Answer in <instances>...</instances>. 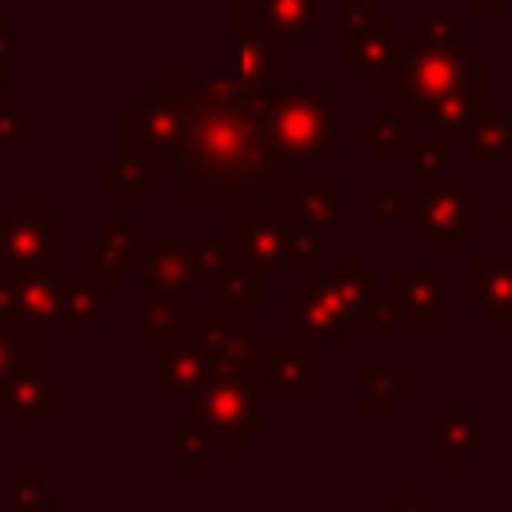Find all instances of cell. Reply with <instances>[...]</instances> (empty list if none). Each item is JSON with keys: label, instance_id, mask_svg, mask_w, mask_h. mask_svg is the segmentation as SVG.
Masks as SVG:
<instances>
[{"label": "cell", "instance_id": "cell-1", "mask_svg": "<svg viewBox=\"0 0 512 512\" xmlns=\"http://www.w3.org/2000/svg\"><path fill=\"white\" fill-rule=\"evenodd\" d=\"M160 176L184 200H208L212 216L240 224L268 212V200L300 188V160L284 156L268 128L244 116H196L184 144L160 164Z\"/></svg>", "mask_w": 512, "mask_h": 512}, {"label": "cell", "instance_id": "cell-2", "mask_svg": "<svg viewBox=\"0 0 512 512\" xmlns=\"http://www.w3.org/2000/svg\"><path fill=\"white\" fill-rule=\"evenodd\" d=\"M376 292V276L360 268L356 252H340L336 268H320L284 292V332L304 344H356Z\"/></svg>", "mask_w": 512, "mask_h": 512}, {"label": "cell", "instance_id": "cell-3", "mask_svg": "<svg viewBox=\"0 0 512 512\" xmlns=\"http://www.w3.org/2000/svg\"><path fill=\"white\" fill-rule=\"evenodd\" d=\"M484 72H488L484 52L408 40L404 64H400V80L392 88V104L412 124H428V116L444 100H452V96H460L468 88H484Z\"/></svg>", "mask_w": 512, "mask_h": 512}, {"label": "cell", "instance_id": "cell-4", "mask_svg": "<svg viewBox=\"0 0 512 512\" xmlns=\"http://www.w3.org/2000/svg\"><path fill=\"white\" fill-rule=\"evenodd\" d=\"M336 104L340 92L336 88H320V92H272L260 96L252 116L268 128L272 144L308 164V160H336L340 156V128H336Z\"/></svg>", "mask_w": 512, "mask_h": 512}, {"label": "cell", "instance_id": "cell-5", "mask_svg": "<svg viewBox=\"0 0 512 512\" xmlns=\"http://www.w3.org/2000/svg\"><path fill=\"white\" fill-rule=\"evenodd\" d=\"M408 228L424 236L432 252H468V240L484 232V200L464 184L412 180Z\"/></svg>", "mask_w": 512, "mask_h": 512}, {"label": "cell", "instance_id": "cell-6", "mask_svg": "<svg viewBox=\"0 0 512 512\" xmlns=\"http://www.w3.org/2000/svg\"><path fill=\"white\" fill-rule=\"evenodd\" d=\"M0 272H64V220L40 196H16L0 216Z\"/></svg>", "mask_w": 512, "mask_h": 512}, {"label": "cell", "instance_id": "cell-7", "mask_svg": "<svg viewBox=\"0 0 512 512\" xmlns=\"http://www.w3.org/2000/svg\"><path fill=\"white\" fill-rule=\"evenodd\" d=\"M192 120L196 116L172 92H164V88L152 84L120 116V124H124V132H120L124 136V152L128 156H148V160L164 164L184 144Z\"/></svg>", "mask_w": 512, "mask_h": 512}, {"label": "cell", "instance_id": "cell-8", "mask_svg": "<svg viewBox=\"0 0 512 512\" xmlns=\"http://www.w3.org/2000/svg\"><path fill=\"white\" fill-rule=\"evenodd\" d=\"M224 452H248V440L268 428L264 420V392L256 380H212L192 408Z\"/></svg>", "mask_w": 512, "mask_h": 512}, {"label": "cell", "instance_id": "cell-9", "mask_svg": "<svg viewBox=\"0 0 512 512\" xmlns=\"http://www.w3.org/2000/svg\"><path fill=\"white\" fill-rule=\"evenodd\" d=\"M192 340L212 356L216 364V380H256L260 360L268 352V328L252 324V320H224L216 312H208V304L196 316Z\"/></svg>", "mask_w": 512, "mask_h": 512}, {"label": "cell", "instance_id": "cell-10", "mask_svg": "<svg viewBox=\"0 0 512 512\" xmlns=\"http://www.w3.org/2000/svg\"><path fill=\"white\" fill-rule=\"evenodd\" d=\"M256 384L264 392V400H312L324 388V360H320V344H304V340H280L268 344Z\"/></svg>", "mask_w": 512, "mask_h": 512}, {"label": "cell", "instance_id": "cell-11", "mask_svg": "<svg viewBox=\"0 0 512 512\" xmlns=\"http://www.w3.org/2000/svg\"><path fill=\"white\" fill-rule=\"evenodd\" d=\"M224 76H228L248 100L284 92V52H280L276 44H268L260 32L236 24V28H228Z\"/></svg>", "mask_w": 512, "mask_h": 512}, {"label": "cell", "instance_id": "cell-12", "mask_svg": "<svg viewBox=\"0 0 512 512\" xmlns=\"http://www.w3.org/2000/svg\"><path fill=\"white\" fill-rule=\"evenodd\" d=\"M156 88L172 92L192 116H244L256 108L224 72H160Z\"/></svg>", "mask_w": 512, "mask_h": 512}, {"label": "cell", "instance_id": "cell-13", "mask_svg": "<svg viewBox=\"0 0 512 512\" xmlns=\"http://www.w3.org/2000/svg\"><path fill=\"white\" fill-rule=\"evenodd\" d=\"M404 48H408V36L396 32V20H392L388 12H380V20H376V24L368 28V36L356 44L348 72H352L356 84L368 88V92H376V88H396L400 64H404Z\"/></svg>", "mask_w": 512, "mask_h": 512}, {"label": "cell", "instance_id": "cell-14", "mask_svg": "<svg viewBox=\"0 0 512 512\" xmlns=\"http://www.w3.org/2000/svg\"><path fill=\"white\" fill-rule=\"evenodd\" d=\"M228 28H236V24H228ZM244 28L260 32L284 56L300 52L308 44V36L320 32V0H260Z\"/></svg>", "mask_w": 512, "mask_h": 512}, {"label": "cell", "instance_id": "cell-15", "mask_svg": "<svg viewBox=\"0 0 512 512\" xmlns=\"http://www.w3.org/2000/svg\"><path fill=\"white\" fill-rule=\"evenodd\" d=\"M200 304L192 300V292H168V288H140V340L164 348V344H180L192 340Z\"/></svg>", "mask_w": 512, "mask_h": 512}, {"label": "cell", "instance_id": "cell-16", "mask_svg": "<svg viewBox=\"0 0 512 512\" xmlns=\"http://www.w3.org/2000/svg\"><path fill=\"white\" fill-rule=\"evenodd\" d=\"M428 448H432L436 456H444L452 472H464V468L488 448L484 424L468 412V400H464V396H452L448 408L428 420Z\"/></svg>", "mask_w": 512, "mask_h": 512}, {"label": "cell", "instance_id": "cell-17", "mask_svg": "<svg viewBox=\"0 0 512 512\" xmlns=\"http://www.w3.org/2000/svg\"><path fill=\"white\" fill-rule=\"evenodd\" d=\"M464 296L484 312V324H512V252H472Z\"/></svg>", "mask_w": 512, "mask_h": 512}, {"label": "cell", "instance_id": "cell-18", "mask_svg": "<svg viewBox=\"0 0 512 512\" xmlns=\"http://www.w3.org/2000/svg\"><path fill=\"white\" fill-rule=\"evenodd\" d=\"M444 292H448V276L436 268H400L388 288L400 324H444L448 320Z\"/></svg>", "mask_w": 512, "mask_h": 512}, {"label": "cell", "instance_id": "cell-19", "mask_svg": "<svg viewBox=\"0 0 512 512\" xmlns=\"http://www.w3.org/2000/svg\"><path fill=\"white\" fill-rule=\"evenodd\" d=\"M140 264H144V284H148V288L196 292L192 236H144Z\"/></svg>", "mask_w": 512, "mask_h": 512}, {"label": "cell", "instance_id": "cell-20", "mask_svg": "<svg viewBox=\"0 0 512 512\" xmlns=\"http://www.w3.org/2000/svg\"><path fill=\"white\" fill-rule=\"evenodd\" d=\"M356 416L364 420H380L392 416L396 404L412 392V364L396 360V364H376V360H360L356 364Z\"/></svg>", "mask_w": 512, "mask_h": 512}, {"label": "cell", "instance_id": "cell-21", "mask_svg": "<svg viewBox=\"0 0 512 512\" xmlns=\"http://www.w3.org/2000/svg\"><path fill=\"white\" fill-rule=\"evenodd\" d=\"M232 236L240 244L244 264L260 268L264 276L276 272V268H288V240H292V220L288 216L256 212V216L232 224Z\"/></svg>", "mask_w": 512, "mask_h": 512}, {"label": "cell", "instance_id": "cell-22", "mask_svg": "<svg viewBox=\"0 0 512 512\" xmlns=\"http://www.w3.org/2000/svg\"><path fill=\"white\" fill-rule=\"evenodd\" d=\"M212 380H216V364L196 340L160 348V372H156L160 396H192L196 400Z\"/></svg>", "mask_w": 512, "mask_h": 512}, {"label": "cell", "instance_id": "cell-23", "mask_svg": "<svg viewBox=\"0 0 512 512\" xmlns=\"http://www.w3.org/2000/svg\"><path fill=\"white\" fill-rule=\"evenodd\" d=\"M204 292H208V312L224 320H248V312L268 300V276L240 260L236 268L220 272Z\"/></svg>", "mask_w": 512, "mask_h": 512}, {"label": "cell", "instance_id": "cell-24", "mask_svg": "<svg viewBox=\"0 0 512 512\" xmlns=\"http://www.w3.org/2000/svg\"><path fill=\"white\" fill-rule=\"evenodd\" d=\"M284 208H288L284 216L296 228H304V232H312L320 240L324 232L336 228V216H340V180L336 176H324V180H312V184L300 180V188L284 200Z\"/></svg>", "mask_w": 512, "mask_h": 512}, {"label": "cell", "instance_id": "cell-25", "mask_svg": "<svg viewBox=\"0 0 512 512\" xmlns=\"http://www.w3.org/2000/svg\"><path fill=\"white\" fill-rule=\"evenodd\" d=\"M356 140L368 144L376 160H412L416 124H412L396 104H388V108H376V112H372V120L356 132Z\"/></svg>", "mask_w": 512, "mask_h": 512}, {"label": "cell", "instance_id": "cell-26", "mask_svg": "<svg viewBox=\"0 0 512 512\" xmlns=\"http://www.w3.org/2000/svg\"><path fill=\"white\" fill-rule=\"evenodd\" d=\"M484 88H468V92H460V96H452V100H444L432 116H428V140H436V144H464L468 140V132L476 128V120L484 116Z\"/></svg>", "mask_w": 512, "mask_h": 512}, {"label": "cell", "instance_id": "cell-27", "mask_svg": "<svg viewBox=\"0 0 512 512\" xmlns=\"http://www.w3.org/2000/svg\"><path fill=\"white\" fill-rule=\"evenodd\" d=\"M160 164L148 160V156H120V160H108L100 168V192L104 196H136V200H148L156 196L160 188Z\"/></svg>", "mask_w": 512, "mask_h": 512}, {"label": "cell", "instance_id": "cell-28", "mask_svg": "<svg viewBox=\"0 0 512 512\" xmlns=\"http://www.w3.org/2000/svg\"><path fill=\"white\" fill-rule=\"evenodd\" d=\"M464 156L476 164H508L512 160V108H484V116L464 140Z\"/></svg>", "mask_w": 512, "mask_h": 512}, {"label": "cell", "instance_id": "cell-29", "mask_svg": "<svg viewBox=\"0 0 512 512\" xmlns=\"http://www.w3.org/2000/svg\"><path fill=\"white\" fill-rule=\"evenodd\" d=\"M192 260H196V288H208L220 272L236 268L244 256L232 232H200L192 236Z\"/></svg>", "mask_w": 512, "mask_h": 512}, {"label": "cell", "instance_id": "cell-30", "mask_svg": "<svg viewBox=\"0 0 512 512\" xmlns=\"http://www.w3.org/2000/svg\"><path fill=\"white\" fill-rule=\"evenodd\" d=\"M220 440L212 436V428L192 412L176 420V468H196L204 472L212 464V456H220Z\"/></svg>", "mask_w": 512, "mask_h": 512}, {"label": "cell", "instance_id": "cell-31", "mask_svg": "<svg viewBox=\"0 0 512 512\" xmlns=\"http://www.w3.org/2000/svg\"><path fill=\"white\" fill-rule=\"evenodd\" d=\"M380 20V8L376 0H340V32H336V56H340V68L348 72L352 64V52L356 44L368 36V28Z\"/></svg>", "mask_w": 512, "mask_h": 512}, {"label": "cell", "instance_id": "cell-32", "mask_svg": "<svg viewBox=\"0 0 512 512\" xmlns=\"http://www.w3.org/2000/svg\"><path fill=\"white\" fill-rule=\"evenodd\" d=\"M100 300H104V288L88 272H64L60 324H92L100 316Z\"/></svg>", "mask_w": 512, "mask_h": 512}, {"label": "cell", "instance_id": "cell-33", "mask_svg": "<svg viewBox=\"0 0 512 512\" xmlns=\"http://www.w3.org/2000/svg\"><path fill=\"white\" fill-rule=\"evenodd\" d=\"M96 236L116 252V260L132 272L140 264V248H144V232H140V220L136 216H104Z\"/></svg>", "mask_w": 512, "mask_h": 512}, {"label": "cell", "instance_id": "cell-34", "mask_svg": "<svg viewBox=\"0 0 512 512\" xmlns=\"http://www.w3.org/2000/svg\"><path fill=\"white\" fill-rule=\"evenodd\" d=\"M404 36H408V40H420V44L468 48V20H464V16H412Z\"/></svg>", "mask_w": 512, "mask_h": 512}, {"label": "cell", "instance_id": "cell-35", "mask_svg": "<svg viewBox=\"0 0 512 512\" xmlns=\"http://www.w3.org/2000/svg\"><path fill=\"white\" fill-rule=\"evenodd\" d=\"M400 216H408V200L396 192V184L392 180H376L372 184V228L380 232V236H388L396 224H400Z\"/></svg>", "mask_w": 512, "mask_h": 512}, {"label": "cell", "instance_id": "cell-36", "mask_svg": "<svg viewBox=\"0 0 512 512\" xmlns=\"http://www.w3.org/2000/svg\"><path fill=\"white\" fill-rule=\"evenodd\" d=\"M364 324L372 328V340H376V344H392V340H396V328H400V312H396V304H392L388 288H380V292L372 296V308H368Z\"/></svg>", "mask_w": 512, "mask_h": 512}, {"label": "cell", "instance_id": "cell-37", "mask_svg": "<svg viewBox=\"0 0 512 512\" xmlns=\"http://www.w3.org/2000/svg\"><path fill=\"white\" fill-rule=\"evenodd\" d=\"M288 268L300 272V280L320 272V240L296 224H292V240H288Z\"/></svg>", "mask_w": 512, "mask_h": 512}, {"label": "cell", "instance_id": "cell-38", "mask_svg": "<svg viewBox=\"0 0 512 512\" xmlns=\"http://www.w3.org/2000/svg\"><path fill=\"white\" fill-rule=\"evenodd\" d=\"M448 168V148L436 140H416L412 148V180H440Z\"/></svg>", "mask_w": 512, "mask_h": 512}, {"label": "cell", "instance_id": "cell-39", "mask_svg": "<svg viewBox=\"0 0 512 512\" xmlns=\"http://www.w3.org/2000/svg\"><path fill=\"white\" fill-rule=\"evenodd\" d=\"M24 340H36V336H28V332H16V328L0 324V380H8L12 372H20Z\"/></svg>", "mask_w": 512, "mask_h": 512}, {"label": "cell", "instance_id": "cell-40", "mask_svg": "<svg viewBox=\"0 0 512 512\" xmlns=\"http://www.w3.org/2000/svg\"><path fill=\"white\" fill-rule=\"evenodd\" d=\"M28 108H16V104H4L0 108V144H24L28 140Z\"/></svg>", "mask_w": 512, "mask_h": 512}, {"label": "cell", "instance_id": "cell-41", "mask_svg": "<svg viewBox=\"0 0 512 512\" xmlns=\"http://www.w3.org/2000/svg\"><path fill=\"white\" fill-rule=\"evenodd\" d=\"M388 504H392V508H424V504H436V500H432L428 488H396Z\"/></svg>", "mask_w": 512, "mask_h": 512}, {"label": "cell", "instance_id": "cell-42", "mask_svg": "<svg viewBox=\"0 0 512 512\" xmlns=\"http://www.w3.org/2000/svg\"><path fill=\"white\" fill-rule=\"evenodd\" d=\"M260 0H228V24H248Z\"/></svg>", "mask_w": 512, "mask_h": 512}, {"label": "cell", "instance_id": "cell-43", "mask_svg": "<svg viewBox=\"0 0 512 512\" xmlns=\"http://www.w3.org/2000/svg\"><path fill=\"white\" fill-rule=\"evenodd\" d=\"M464 4H468L472 16H500L508 0H464Z\"/></svg>", "mask_w": 512, "mask_h": 512}, {"label": "cell", "instance_id": "cell-44", "mask_svg": "<svg viewBox=\"0 0 512 512\" xmlns=\"http://www.w3.org/2000/svg\"><path fill=\"white\" fill-rule=\"evenodd\" d=\"M500 228L512 236V196H504V200H500Z\"/></svg>", "mask_w": 512, "mask_h": 512}, {"label": "cell", "instance_id": "cell-45", "mask_svg": "<svg viewBox=\"0 0 512 512\" xmlns=\"http://www.w3.org/2000/svg\"><path fill=\"white\" fill-rule=\"evenodd\" d=\"M8 36H12V20L0 16V56H8Z\"/></svg>", "mask_w": 512, "mask_h": 512}, {"label": "cell", "instance_id": "cell-46", "mask_svg": "<svg viewBox=\"0 0 512 512\" xmlns=\"http://www.w3.org/2000/svg\"><path fill=\"white\" fill-rule=\"evenodd\" d=\"M252 512H304L300 504H256Z\"/></svg>", "mask_w": 512, "mask_h": 512}, {"label": "cell", "instance_id": "cell-47", "mask_svg": "<svg viewBox=\"0 0 512 512\" xmlns=\"http://www.w3.org/2000/svg\"><path fill=\"white\" fill-rule=\"evenodd\" d=\"M4 96H8V56H0V108H4Z\"/></svg>", "mask_w": 512, "mask_h": 512}, {"label": "cell", "instance_id": "cell-48", "mask_svg": "<svg viewBox=\"0 0 512 512\" xmlns=\"http://www.w3.org/2000/svg\"><path fill=\"white\" fill-rule=\"evenodd\" d=\"M384 512H444L440 504H424V508H392V504H384Z\"/></svg>", "mask_w": 512, "mask_h": 512}, {"label": "cell", "instance_id": "cell-49", "mask_svg": "<svg viewBox=\"0 0 512 512\" xmlns=\"http://www.w3.org/2000/svg\"><path fill=\"white\" fill-rule=\"evenodd\" d=\"M340 512H384L380 504H344Z\"/></svg>", "mask_w": 512, "mask_h": 512}, {"label": "cell", "instance_id": "cell-50", "mask_svg": "<svg viewBox=\"0 0 512 512\" xmlns=\"http://www.w3.org/2000/svg\"><path fill=\"white\" fill-rule=\"evenodd\" d=\"M500 376H504V380H512V360H504V368H500Z\"/></svg>", "mask_w": 512, "mask_h": 512}, {"label": "cell", "instance_id": "cell-51", "mask_svg": "<svg viewBox=\"0 0 512 512\" xmlns=\"http://www.w3.org/2000/svg\"><path fill=\"white\" fill-rule=\"evenodd\" d=\"M504 512H512V504H508V508H504Z\"/></svg>", "mask_w": 512, "mask_h": 512}]
</instances>
